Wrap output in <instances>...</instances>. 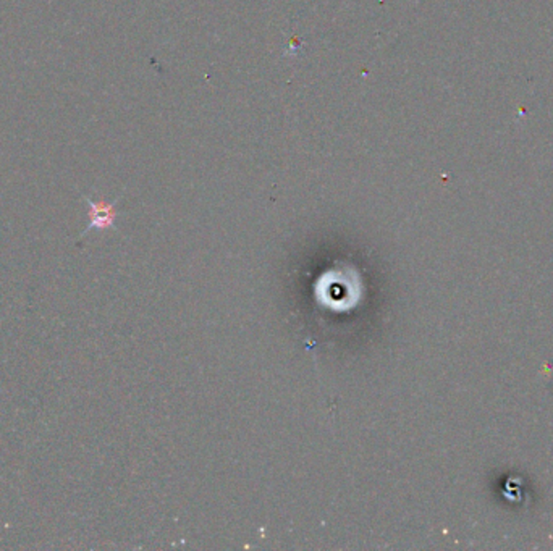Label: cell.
<instances>
[{"instance_id": "cell-1", "label": "cell", "mask_w": 553, "mask_h": 551, "mask_svg": "<svg viewBox=\"0 0 553 551\" xmlns=\"http://www.w3.org/2000/svg\"><path fill=\"white\" fill-rule=\"evenodd\" d=\"M84 201L88 202L89 207V223L88 228L84 229L86 234L91 229H109L115 227V218L119 216V211H116V201L107 202V201H96V199L84 196Z\"/></svg>"}]
</instances>
